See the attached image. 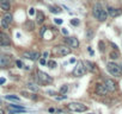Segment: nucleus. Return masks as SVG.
Returning <instances> with one entry per match:
<instances>
[{"mask_svg":"<svg viewBox=\"0 0 122 114\" xmlns=\"http://www.w3.org/2000/svg\"><path fill=\"white\" fill-rule=\"evenodd\" d=\"M4 19H5V20H6V22L10 24V23L12 22V16H9V14H7V16H5V18H4Z\"/></svg>","mask_w":122,"mask_h":114,"instance_id":"nucleus-27","label":"nucleus"},{"mask_svg":"<svg viewBox=\"0 0 122 114\" xmlns=\"http://www.w3.org/2000/svg\"><path fill=\"white\" fill-rule=\"evenodd\" d=\"M108 14L112 18L118 17L120 14H122V10L121 9H114V7H108Z\"/></svg>","mask_w":122,"mask_h":114,"instance_id":"nucleus-14","label":"nucleus"},{"mask_svg":"<svg viewBox=\"0 0 122 114\" xmlns=\"http://www.w3.org/2000/svg\"><path fill=\"white\" fill-rule=\"evenodd\" d=\"M67 90H68V86H67V84H64L62 87L60 88V93H61V94H66Z\"/></svg>","mask_w":122,"mask_h":114,"instance_id":"nucleus-23","label":"nucleus"},{"mask_svg":"<svg viewBox=\"0 0 122 114\" xmlns=\"http://www.w3.org/2000/svg\"><path fill=\"white\" fill-rule=\"evenodd\" d=\"M48 55H49V52H48V51H44V52L42 53V56H43V58H47V57H48Z\"/></svg>","mask_w":122,"mask_h":114,"instance_id":"nucleus-30","label":"nucleus"},{"mask_svg":"<svg viewBox=\"0 0 122 114\" xmlns=\"http://www.w3.org/2000/svg\"><path fill=\"white\" fill-rule=\"evenodd\" d=\"M55 52L59 56H67L71 53V49L67 46H56L55 48Z\"/></svg>","mask_w":122,"mask_h":114,"instance_id":"nucleus-10","label":"nucleus"},{"mask_svg":"<svg viewBox=\"0 0 122 114\" xmlns=\"http://www.w3.org/2000/svg\"><path fill=\"white\" fill-rule=\"evenodd\" d=\"M29 14H30V16H34V14H35V11H34V9H30V10H29Z\"/></svg>","mask_w":122,"mask_h":114,"instance_id":"nucleus-33","label":"nucleus"},{"mask_svg":"<svg viewBox=\"0 0 122 114\" xmlns=\"http://www.w3.org/2000/svg\"><path fill=\"white\" fill-rule=\"evenodd\" d=\"M95 92H96V94L99 95V96H105V95L108 94V89L105 88L104 84H101V83H97V84H96Z\"/></svg>","mask_w":122,"mask_h":114,"instance_id":"nucleus-9","label":"nucleus"},{"mask_svg":"<svg viewBox=\"0 0 122 114\" xmlns=\"http://www.w3.org/2000/svg\"><path fill=\"white\" fill-rule=\"evenodd\" d=\"M6 82V79H4V77H1V79H0V84H4Z\"/></svg>","mask_w":122,"mask_h":114,"instance_id":"nucleus-34","label":"nucleus"},{"mask_svg":"<svg viewBox=\"0 0 122 114\" xmlns=\"http://www.w3.org/2000/svg\"><path fill=\"white\" fill-rule=\"evenodd\" d=\"M120 69H121V73H122V63L120 64Z\"/></svg>","mask_w":122,"mask_h":114,"instance_id":"nucleus-38","label":"nucleus"},{"mask_svg":"<svg viewBox=\"0 0 122 114\" xmlns=\"http://www.w3.org/2000/svg\"><path fill=\"white\" fill-rule=\"evenodd\" d=\"M16 64H17V67H18V68H23V67H24L23 62H22V61H19V60H18V61H16Z\"/></svg>","mask_w":122,"mask_h":114,"instance_id":"nucleus-28","label":"nucleus"},{"mask_svg":"<svg viewBox=\"0 0 122 114\" xmlns=\"http://www.w3.org/2000/svg\"><path fill=\"white\" fill-rule=\"evenodd\" d=\"M67 108L72 112H86L87 110V106L81 103V102H70L67 105Z\"/></svg>","mask_w":122,"mask_h":114,"instance_id":"nucleus-3","label":"nucleus"},{"mask_svg":"<svg viewBox=\"0 0 122 114\" xmlns=\"http://www.w3.org/2000/svg\"><path fill=\"white\" fill-rule=\"evenodd\" d=\"M65 40H66V43L68 44V46L72 48V49H77V48L79 46V40H78L76 37H67Z\"/></svg>","mask_w":122,"mask_h":114,"instance_id":"nucleus-12","label":"nucleus"},{"mask_svg":"<svg viewBox=\"0 0 122 114\" xmlns=\"http://www.w3.org/2000/svg\"><path fill=\"white\" fill-rule=\"evenodd\" d=\"M62 33H64V35H67L68 32H67V30H66V29H62Z\"/></svg>","mask_w":122,"mask_h":114,"instance_id":"nucleus-35","label":"nucleus"},{"mask_svg":"<svg viewBox=\"0 0 122 114\" xmlns=\"http://www.w3.org/2000/svg\"><path fill=\"white\" fill-rule=\"evenodd\" d=\"M49 10H50V12H53V13H60V12H61L60 7H56V6H49Z\"/></svg>","mask_w":122,"mask_h":114,"instance_id":"nucleus-21","label":"nucleus"},{"mask_svg":"<svg viewBox=\"0 0 122 114\" xmlns=\"http://www.w3.org/2000/svg\"><path fill=\"white\" fill-rule=\"evenodd\" d=\"M40 63H41L42 66H44V64H47V62H46V60H44V58H41V60H40Z\"/></svg>","mask_w":122,"mask_h":114,"instance_id":"nucleus-32","label":"nucleus"},{"mask_svg":"<svg viewBox=\"0 0 122 114\" xmlns=\"http://www.w3.org/2000/svg\"><path fill=\"white\" fill-rule=\"evenodd\" d=\"M0 105H1V100H0Z\"/></svg>","mask_w":122,"mask_h":114,"instance_id":"nucleus-40","label":"nucleus"},{"mask_svg":"<svg viewBox=\"0 0 122 114\" xmlns=\"http://www.w3.org/2000/svg\"><path fill=\"white\" fill-rule=\"evenodd\" d=\"M5 99L6 100H11V101H20V99H19L18 95H6Z\"/></svg>","mask_w":122,"mask_h":114,"instance_id":"nucleus-19","label":"nucleus"},{"mask_svg":"<svg viewBox=\"0 0 122 114\" xmlns=\"http://www.w3.org/2000/svg\"><path fill=\"white\" fill-rule=\"evenodd\" d=\"M36 18H37V23H38V24H42V23L44 22V14H43V12L38 11V12L36 13Z\"/></svg>","mask_w":122,"mask_h":114,"instance_id":"nucleus-17","label":"nucleus"},{"mask_svg":"<svg viewBox=\"0 0 122 114\" xmlns=\"http://www.w3.org/2000/svg\"><path fill=\"white\" fill-rule=\"evenodd\" d=\"M86 71H87V70H86L84 63H83V62H78L77 66H76L74 69H73V75H76V76H78V77H81V76H84V75L86 74Z\"/></svg>","mask_w":122,"mask_h":114,"instance_id":"nucleus-4","label":"nucleus"},{"mask_svg":"<svg viewBox=\"0 0 122 114\" xmlns=\"http://www.w3.org/2000/svg\"><path fill=\"white\" fill-rule=\"evenodd\" d=\"M110 58H112V60L118 58V52H117V51H112V52H110Z\"/></svg>","mask_w":122,"mask_h":114,"instance_id":"nucleus-24","label":"nucleus"},{"mask_svg":"<svg viewBox=\"0 0 122 114\" xmlns=\"http://www.w3.org/2000/svg\"><path fill=\"white\" fill-rule=\"evenodd\" d=\"M0 114H5V110L3 108H0Z\"/></svg>","mask_w":122,"mask_h":114,"instance_id":"nucleus-36","label":"nucleus"},{"mask_svg":"<svg viewBox=\"0 0 122 114\" xmlns=\"http://www.w3.org/2000/svg\"><path fill=\"white\" fill-rule=\"evenodd\" d=\"M12 58L10 56H5V55H0V68H7L11 64Z\"/></svg>","mask_w":122,"mask_h":114,"instance_id":"nucleus-7","label":"nucleus"},{"mask_svg":"<svg viewBox=\"0 0 122 114\" xmlns=\"http://www.w3.org/2000/svg\"><path fill=\"white\" fill-rule=\"evenodd\" d=\"M47 66H48L49 68L54 69V68L56 67V62H55V61H53V60H49V61L47 62Z\"/></svg>","mask_w":122,"mask_h":114,"instance_id":"nucleus-22","label":"nucleus"},{"mask_svg":"<svg viewBox=\"0 0 122 114\" xmlns=\"http://www.w3.org/2000/svg\"><path fill=\"white\" fill-rule=\"evenodd\" d=\"M40 56H41V55H40V52H37V51H26V52L23 53L24 58H28V60H31V61L38 60Z\"/></svg>","mask_w":122,"mask_h":114,"instance_id":"nucleus-6","label":"nucleus"},{"mask_svg":"<svg viewBox=\"0 0 122 114\" xmlns=\"http://www.w3.org/2000/svg\"><path fill=\"white\" fill-rule=\"evenodd\" d=\"M79 23H80V22H79V19H72V20H71V24H72V25H74V26H78V25H79Z\"/></svg>","mask_w":122,"mask_h":114,"instance_id":"nucleus-25","label":"nucleus"},{"mask_svg":"<svg viewBox=\"0 0 122 114\" xmlns=\"http://www.w3.org/2000/svg\"><path fill=\"white\" fill-rule=\"evenodd\" d=\"M84 66H85L86 70H89V71H95V70H96L95 64H93V63H91L90 61H85V62H84Z\"/></svg>","mask_w":122,"mask_h":114,"instance_id":"nucleus-16","label":"nucleus"},{"mask_svg":"<svg viewBox=\"0 0 122 114\" xmlns=\"http://www.w3.org/2000/svg\"><path fill=\"white\" fill-rule=\"evenodd\" d=\"M104 86H105V88L108 89V92H115V90L117 89L116 82H115L114 80H111V79H107V80L104 81Z\"/></svg>","mask_w":122,"mask_h":114,"instance_id":"nucleus-8","label":"nucleus"},{"mask_svg":"<svg viewBox=\"0 0 122 114\" xmlns=\"http://www.w3.org/2000/svg\"><path fill=\"white\" fill-rule=\"evenodd\" d=\"M37 79H38V81H41L42 83H51V82H53L51 76L48 75V74L44 73V71H41V70H37Z\"/></svg>","mask_w":122,"mask_h":114,"instance_id":"nucleus-5","label":"nucleus"},{"mask_svg":"<svg viewBox=\"0 0 122 114\" xmlns=\"http://www.w3.org/2000/svg\"><path fill=\"white\" fill-rule=\"evenodd\" d=\"M93 16H95L99 22H104V20H107V18H108V12H107L99 4H97V5L93 7Z\"/></svg>","mask_w":122,"mask_h":114,"instance_id":"nucleus-1","label":"nucleus"},{"mask_svg":"<svg viewBox=\"0 0 122 114\" xmlns=\"http://www.w3.org/2000/svg\"><path fill=\"white\" fill-rule=\"evenodd\" d=\"M0 45H3V46H10L11 45L10 37L5 32H0Z\"/></svg>","mask_w":122,"mask_h":114,"instance_id":"nucleus-11","label":"nucleus"},{"mask_svg":"<svg viewBox=\"0 0 122 114\" xmlns=\"http://www.w3.org/2000/svg\"><path fill=\"white\" fill-rule=\"evenodd\" d=\"M25 29L29 30V31H32L35 29V24L31 20H28V22H25Z\"/></svg>","mask_w":122,"mask_h":114,"instance_id":"nucleus-18","label":"nucleus"},{"mask_svg":"<svg viewBox=\"0 0 122 114\" xmlns=\"http://www.w3.org/2000/svg\"><path fill=\"white\" fill-rule=\"evenodd\" d=\"M20 112H25V108L22 107V106H16V105L9 106V113L10 114H16V113H20Z\"/></svg>","mask_w":122,"mask_h":114,"instance_id":"nucleus-13","label":"nucleus"},{"mask_svg":"<svg viewBox=\"0 0 122 114\" xmlns=\"http://www.w3.org/2000/svg\"><path fill=\"white\" fill-rule=\"evenodd\" d=\"M28 88L31 89L32 92H37L38 90V86H36L35 83H28Z\"/></svg>","mask_w":122,"mask_h":114,"instance_id":"nucleus-20","label":"nucleus"},{"mask_svg":"<svg viewBox=\"0 0 122 114\" xmlns=\"http://www.w3.org/2000/svg\"><path fill=\"white\" fill-rule=\"evenodd\" d=\"M107 69H108L109 74L112 75V76H115V77H120V76L122 75L121 69H120V66H117V64L114 63V62H109V63L107 64Z\"/></svg>","mask_w":122,"mask_h":114,"instance_id":"nucleus-2","label":"nucleus"},{"mask_svg":"<svg viewBox=\"0 0 122 114\" xmlns=\"http://www.w3.org/2000/svg\"><path fill=\"white\" fill-rule=\"evenodd\" d=\"M1 25H3V27H4V29H7L10 24H9V23H7L5 19H3V20H1Z\"/></svg>","mask_w":122,"mask_h":114,"instance_id":"nucleus-26","label":"nucleus"},{"mask_svg":"<svg viewBox=\"0 0 122 114\" xmlns=\"http://www.w3.org/2000/svg\"><path fill=\"white\" fill-rule=\"evenodd\" d=\"M54 22H55V24H57V25H61V24H62V19H55Z\"/></svg>","mask_w":122,"mask_h":114,"instance_id":"nucleus-29","label":"nucleus"},{"mask_svg":"<svg viewBox=\"0 0 122 114\" xmlns=\"http://www.w3.org/2000/svg\"><path fill=\"white\" fill-rule=\"evenodd\" d=\"M49 112L50 113H54V108H49Z\"/></svg>","mask_w":122,"mask_h":114,"instance_id":"nucleus-37","label":"nucleus"},{"mask_svg":"<svg viewBox=\"0 0 122 114\" xmlns=\"http://www.w3.org/2000/svg\"><path fill=\"white\" fill-rule=\"evenodd\" d=\"M0 7H1V10L4 11H9L10 10V1L9 0H0Z\"/></svg>","mask_w":122,"mask_h":114,"instance_id":"nucleus-15","label":"nucleus"},{"mask_svg":"<svg viewBox=\"0 0 122 114\" xmlns=\"http://www.w3.org/2000/svg\"><path fill=\"white\" fill-rule=\"evenodd\" d=\"M55 99H56V100H64V99H66V95H62V96H56Z\"/></svg>","mask_w":122,"mask_h":114,"instance_id":"nucleus-31","label":"nucleus"},{"mask_svg":"<svg viewBox=\"0 0 122 114\" xmlns=\"http://www.w3.org/2000/svg\"><path fill=\"white\" fill-rule=\"evenodd\" d=\"M87 114H96V113H92V112H91V113H87Z\"/></svg>","mask_w":122,"mask_h":114,"instance_id":"nucleus-39","label":"nucleus"}]
</instances>
